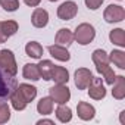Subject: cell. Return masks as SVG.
Instances as JSON below:
<instances>
[{"mask_svg":"<svg viewBox=\"0 0 125 125\" xmlns=\"http://www.w3.org/2000/svg\"><path fill=\"white\" fill-rule=\"evenodd\" d=\"M31 24L35 28H44L49 24V12L43 8H35L31 15Z\"/></svg>","mask_w":125,"mask_h":125,"instance_id":"cell-11","label":"cell"},{"mask_svg":"<svg viewBox=\"0 0 125 125\" xmlns=\"http://www.w3.org/2000/svg\"><path fill=\"white\" fill-rule=\"evenodd\" d=\"M96 38V28L88 24V22H83L80 25H77L75 31H74V40L81 44V46H87L90 44L93 40Z\"/></svg>","mask_w":125,"mask_h":125,"instance_id":"cell-3","label":"cell"},{"mask_svg":"<svg viewBox=\"0 0 125 125\" xmlns=\"http://www.w3.org/2000/svg\"><path fill=\"white\" fill-rule=\"evenodd\" d=\"M93 78V72L88 68H78L74 74V81L78 90H85Z\"/></svg>","mask_w":125,"mask_h":125,"instance_id":"cell-9","label":"cell"},{"mask_svg":"<svg viewBox=\"0 0 125 125\" xmlns=\"http://www.w3.org/2000/svg\"><path fill=\"white\" fill-rule=\"evenodd\" d=\"M91 60L96 66V71L103 77V81L107 85H112L115 83L116 74L110 66V62H109V56L103 49H96L91 54Z\"/></svg>","mask_w":125,"mask_h":125,"instance_id":"cell-1","label":"cell"},{"mask_svg":"<svg viewBox=\"0 0 125 125\" xmlns=\"http://www.w3.org/2000/svg\"><path fill=\"white\" fill-rule=\"evenodd\" d=\"M119 122H121L122 125H125V110H122V112L119 113Z\"/></svg>","mask_w":125,"mask_h":125,"instance_id":"cell-32","label":"cell"},{"mask_svg":"<svg viewBox=\"0 0 125 125\" xmlns=\"http://www.w3.org/2000/svg\"><path fill=\"white\" fill-rule=\"evenodd\" d=\"M56 13H57V18L62 21H71L78 13V5L75 2H72V0H66V2H63L57 8Z\"/></svg>","mask_w":125,"mask_h":125,"instance_id":"cell-7","label":"cell"},{"mask_svg":"<svg viewBox=\"0 0 125 125\" xmlns=\"http://www.w3.org/2000/svg\"><path fill=\"white\" fill-rule=\"evenodd\" d=\"M118 2H122V0H118Z\"/></svg>","mask_w":125,"mask_h":125,"instance_id":"cell-34","label":"cell"},{"mask_svg":"<svg viewBox=\"0 0 125 125\" xmlns=\"http://www.w3.org/2000/svg\"><path fill=\"white\" fill-rule=\"evenodd\" d=\"M109 40L112 44L124 49L125 47V31L122 28H115L109 32Z\"/></svg>","mask_w":125,"mask_h":125,"instance_id":"cell-22","label":"cell"},{"mask_svg":"<svg viewBox=\"0 0 125 125\" xmlns=\"http://www.w3.org/2000/svg\"><path fill=\"white\" fill-rule=\"evenodd\" d=\"M10 115H12V113H10V106H9L6 102L0 103V125L9 122Z\"/></svg>","mask_w":125,"mask_h":125,"instance_id":"cell-26","label":"cell"},{"mask_svg":"<svg viewBox=\"0 0 125 125\" xmlns=\"http://www.w3.org/2000/svg\"><path fill=\"white\" fill-rule=\"evenodd\" d=\"M0 68H2L3 71H6L8 74L16 77V74H18V65H16L15 54H13L12 50H9V49L0 50Z\"/></svg>","mask_w":125,"mask_h":125,"instance_id":"cell-4","label":"cell"},{"mask_svg":"<svg viewBox=\"0 0 125 125\" xmlns=\"http://www.w3.org/2000/svg\"><path fill=\"white\" fill-rule=\"evenodd\" d=\"M43 124L54 125V121H52V119H40V121H37V125H43Z\"/></svg>","mask_w":125,"mask_h":125,"instance_id":"cell-30","label":"cell"},{"mask_svg":"<svg viewBox=\"0 0 125 125\" xmlns=\"http://www.w3.org/2000/svg\"><path fill=\"white\" fill-rule=\"evenodd\" d=\"M54 41H56V44L69 47V46L74 43V32H72L71 30H68V28H60V30L56 32Z\"/></svg>","mask_w":125,"mask_h":125,"instance_id":"cell-13","label":"cell"},{"mask_svg":"<svg viewBox=\"0 0 125 125\" xmlns=\"http://www.w3.org/2000/svg\"><path fill=\"white\" fill-rule=\"evenodd\" d=\"M37 65H38L40 77L43 80H46V81H50L52 80V71H53L54 63H53L52 60H49V59H41L40 63H37Z\"/></svg>","mask_w":125,"mask_h":125,"instance_id":"cell-21","label":"cell"},{"mask_svg":"<svg viewBox=\"0 0 125 125\" xmlns=\"http://www.w3.org/2000/svg\"><path fill=\"white\" fill-rule=\"evenodd\" d=\"M9 100H10V104H12V107H13L15 110H18V112L24 110V109L28 106V103H27V102H25V99L21 96V93L18 91V88H15V91L10 94Z\"/></svg>","mask_w":125,"mask_h":125,"instance_id":"cell-24","label":"cell"},{"mask_svg":"<svg viewBox=\"0 0 125 125\" xmlns=\"http://www.w3.org/2000/svg\"><path fill=\"white\" fill-rule=\"evenodd\" d=\"M49 96L56 104H66L71 99V90L65 84H54L49 90Z\"/></svg>","mask_w":125,"mask_h":125,"instance_id":"cell-5","label":"cell"},{"mask_svg":"<svg viewBox=\"0 0 125 125\" xmlns=\"http://www.w3.org/2000/svg\"><path fill=\"white\" fill-rule=\"evenodd\" d=\"M52 80L56 83V84H68L69 81V72L66 68L63 66H53V71H52Z\"/></svg>","mask_w":125,"mask_h":125,"instance_id":"cell-15","label":"cell"},{"mask_svg":"<svg viewBox=\"0 0 125 125\" xmlns=\"http://www.w3.org/2000/svg\"><path fill=\"white\" fill-rule=\"evenodd\" d=\"M77 115L83 121H91L96 116V109L93 104H90L87 102H80L77 104Z\"/></svg>","mask_w":125,"mask_h":125,"instance_id":"cell-12","label":"cell"},{"mask_svg":"<svg viewBox=\"0 0 125 125\" xmlns=\"http://www.w3.org/2000/svg\"><path fill=\"white\" fill-rule=\"evenodd\" d=\"M54 115H56L59 122L66 124V122H71V119H72V109L66 104H57Z\"/></svg>","mask_w":125,"mask_h":125,"instance_id":"cell-18","label":"cell"},{"mask_svg":"<svg viewBox=\"0 0 125 125\" xmlns=\"http://www.w3.org/2000/svg\"><path fill=\"white\" fill-rule=\"evenodd\" d=\"M53 106H54V102L52 100L50 96H46V97H41L37 103V112L43 116H47L53 112Z\"/></svg>","mask_w":125,"mask_h":125,"instance_id":"cell-17","label":"cell"},{"mask_svg":"<svg viewBox=\"0 0 125 125\" xmlns=\"http://www.w3.org/2000/svg\"><path fill=\"white\" fill-rule=\"evenodd\" d=\"M112 96L116 100L125 99V77L124 75H116L115 83L112 84Z\"/></svg>","mask_w":125,"mask_h":125,"instance_id":"cell-14","label":"cell"},{"mask_svg":"<svg viewBox=\"0 0 125 125\" xmlns=\"http://www.w3.org/2000/svg\"><path fill=\"white\" fill-rule=\"evenodd\" d=\"M18 91L21 93V96L25 99V102L27 103H31L35 97H37V87H34V85H31V84H19L18 87Z\"/></svg>","mask_w":125,"mask_h":125,"instance_id":"cell-16","label":"cell"},{"mask_svg":"<svg viewBox=\"0 0 125 125\" xmlns=\"http://www.w3.org/2000/svg\"><path fill=\"white\" fill-rule=\"evenodd\" d=\"M47 50H49L50 56L54 57V59L59 60V62H68V60L71 59V53H69L68 47H65V46H60V44H52V46L47 47Z\"/></svg>","mask_w":125,"mask_h":125,"instance_id":"cell-10","label":"cell"},{"mask_svg":"<svg viewBox=\"0 0 125 125\" xmlns=\"http://www.w3.org/2000/svg\"><path fill=\"white\" fill-rule=\"evenodd\" d=\"M16 87H18L16 78L0 68V103L6 102Z\"/></svg>","mask_w":125,"mask_h":125,"instance_id":"cell-2","label":"cell"},{"mask_svg":"<svg viewBox=\"0 0 125 125\" xmlns=\"http://www.w3.org/2000/svg\"><path fill=\"white\" fill-rule=\"evenodd\" d=\"M8 40V37L5 35V32H3V30H2V25H0V43H5Z\"/></svg>","mask_w":125,"mask_h":125,"instance_id":"cell-31","label":"cell"},{"mask_svg":"<svg viewBox=\"0 0 125 125\" xmlns=\"http://www.w3.org/2000/svg\"><path fill=\"white\" fill-rule=\"evenodd\" d=\"M49 2H57V0H49Z\"/></svg>","mask_w":125,"mask_h":125,"instance_id":"cell-33","label":"cell"},{"mask_svg":"<svg viewBox=\"0 0 125 125\" xmlns=\"http://www.w3.org/2000/svg\"><path fill=\"white\" fill-rule=\"evenodd\" d=\"M22 77L25 80L30 81H38L40 77V71H38V65L37 63H25L24 69H22Z\"/></svg>","mask_w":125,"mask_h":125,"instance_id":"cell-19","label":"cell"},{"mask_svg":"<svg viewBox=\"0 0 125 125\" xmlns=\"http://www.w3.org/2000/svg\"><path fill=\"white\" fill-rule=\"evenodd\" d=\"M109 62L118 66L119 69H125V52L119 49H113L109 54Z\"/></svg>","mask_w":125,"mask_h":125,"instance_id":"cell-20","label":"cell"},{"mask_svg":"<svg viewBox=\"0 0 125 125\" xmlns=\"http://www.w3.org/2000/svg\"><path fill=\"white\" fill-rule=\"evenodd\" d=\"M25 53H27V56H30L32 59H41V56H43V46L38 41H30L25 46Z\"/></svg>","mask_w":125,"mask_h":125,"instance_id":"cell-23","label":"cell"},{"mask_svg":"<svg viewBox=\"0 0 125 125\" xmlns=\"http://www.w3.org/2000/svg\"><path fill=\"white\" fill-rule=\"evenodd\" d=\"M104 0H84V3L85 6L90 9V10H97L102 5H103Z\"/></svg>","mask_w":125,"mask_h":125,"instance_id":"cell-28","label":"cell"},{"mask_svg":"<svg viewBox=\"0 0 125 125\" xmlns=\"http://www.w3.org/2000/svg\"><path fill=\"white\" fill-rule=\"evenodd\" d=\"M0 6L6 12H15L19 9V0H0Z\"/></svg>","mask_w":125,"mask_h":125,"instance_id":"cell-27","label":"cell"},{"mask_svg":"<svg viewBox=\"0 0 125 125\" xmlns=\"http://www.w3.org/2000/svg\"><path fill=\"white\" fill-rule=\"evenodd\" d=\"M85 90L88 91V96L93 100H102V99L106 97V88H104L103 80L99 78V77H93Z\"/></svg>","mask_w":125,"mask_h":125,"instance_id":"cell-8","label":"cell"},{"mask_svg":"<svg viewBox=\"0 0 125 125\" xmlns=\"http://www.w3.org/2000/svg\"><path fill=\"white\" fill-rule=\"evenodd\" d=\"M24 3L30 8H37L40 3H41V0H24Z\"/></svg>","mask_w":125,"mask_h":125,"instance_id":"cell-29","label":"cell"},{"mask_svg":"<svg viewBox=\"0 0 125 125\" xmlns=\"http://www.w3.org/2000/svg\"><path fill=\"white\" fill-rule=\"evenodd\" d=\"M0 25H2V30L8 38L15 35L18 32V28H19L16 21H0Z\"/></svg>","mask_w":125,"mask_h":125,"instance_id":"cell-25","label":"cell"},{"mask_svg":"<svg viewBox=\"0 0 125 125\" xmlns=\"http://www.w3.org/2000/svg\"><path fill=\"white\" fill-rule=\"evenodd\" d=\"M103 18L107 24L122 22L125 19V9L119 5H109L103 12Z\"/></svg>","mask_w":125,"mask_h":125,"instance_id":"cell-6","label":"cell"}]
</instances>
